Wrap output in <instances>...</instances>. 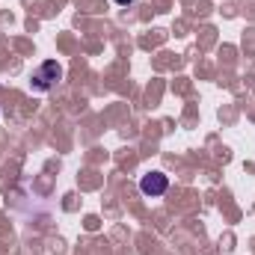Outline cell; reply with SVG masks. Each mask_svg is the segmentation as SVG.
Instances as JSON below:
<instances>
[{
    "label": "cell",
    "mask_w": 255,
    "mask_h": 255,
    "mask_svg": "<svg viewBox=\"0 0 255 255\" xmlns=\"http://www.w3.org/2000/svg\"><path fill=\"white\" fill-rule=\"evenodd\" d=\"M60 77H63V65L57 63V60H45L36 68L30 86H33V92H48V89H54L60 83Z\"/></svg>",
    "instance_id": "6da1fadb"
},
{
    "label": "cell",
    "mask_w": 255,
    "mask_h": 255,
    "mask_svg": "<svg viewBox=\"0 0 255 255\" xmlns=\"http://www.w3.org/2000/svg\"><path fill=\"white\" fill-rule=\"evenodd\" d=\"M166 187H169V178H166V175H160V172H148V175H142V178H139V190H142V196H148V199L163 196Z\"/></svg>",
    "instance_id": "7a4b0ae2"
},
{
    "label": "cell",
    "mask_w": 255,
    "mask_h": 255,
    "mask_svg": "<svg viewBox=\"0 0 255 255\" xmlns=\"http://www.w3.org/2000/svg\"><path fill=\"white\" fill-rule=\"evenodd\" d=\"M116 3H119V6H128V3H133V0H116Z\"/></svg>",
    "instance_id": "3957f363"
}]
</instances>
